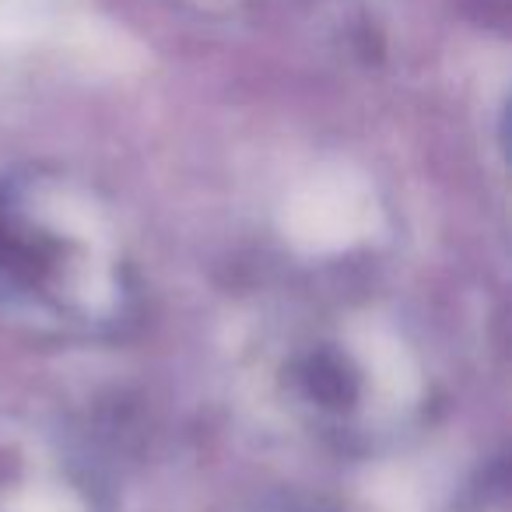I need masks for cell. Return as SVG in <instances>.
I'll return each instance as SVG.
<instances>
[{"instance_id": "1", "label": "cell", "mask_w": 512, "mask_h": 512, "mask_svg": "<svg viewBox=\"0 0 512 512\" xmlns=\"http://www.w3.org/2000/svg\"><path fill=\"white\" fill-rule=\"evenodd\" d=\"M256 379L288 428L344 456L400 446L435 397L411 327L372 299L306 302L274 320L260 337Z\"/></svg>"}, {"instance_id": "2", "label": "cell", "mask_w": 512, "mask_h": 512, "mask_svg": "<svg viewBox=\"0 0 512 512\" xmlns=\"http://www.w3.org/2000/svg\"><path fill=\"white\" fill-rule=\"evenodd\" d=\"M134 264L113 207L50 172H0V320L92 341L134 309Z\"/></svg>"}, {"instance_id": "3", "label": "cell", "mask_w": 512, "mask_h": 512, "mask_svg": "<svg viewBox=\"0 0 512 512\" xmlns=\"http://www.w3.org/2000/svg\"><path fill=\"white\" fill-rule=\"evenodd\" d=\"M0 512H106L92 481L43 439L0 425Z\"/></svg>"}]
</instances>
